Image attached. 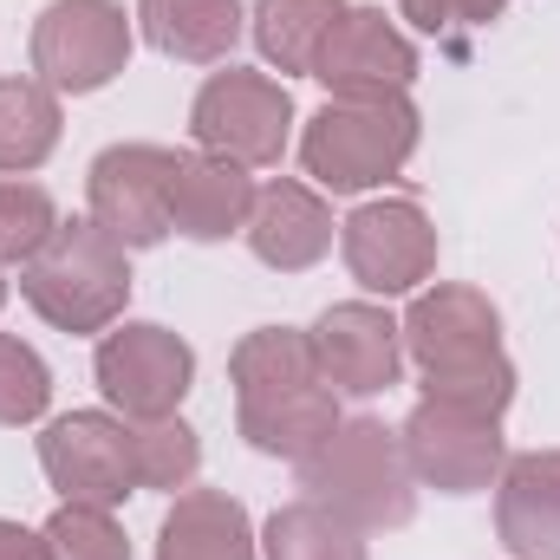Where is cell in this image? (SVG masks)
<instances>
[{"label":"cell","instance_id":"obj_28","mask_svg":"<svg viewBox=\"0 0 560 560\" xmlns=\"http://www.w3.org/2000/svg\"><path fill=\"white\" fill-rule=\"evenodd\" d=\"M0 560H52V555H46V535H33L20 522H0Z\"/></svg>","mask_w":560,"mask_h":560},{"label":"cell","instance_id":"obj_3","mask_svg":"<svg viewBox=\"0 0 560 560\" xmlns=\"http://www.w3.org/2000/svg\"><path fill=\"white\" fill-rule=\"evenodd\" d=\"M300 489L339 509L352 528H405L418 515V476L398 430L378 418H346L313 456H300Z\"/></svg>","mask_w":560,"mask_h":560},{"label":"cell","instance_id":"obj_21","mask_svg":"<svg viewBox=\"0 0 560 560\" xmlns=\"http://www.w3.org/2000/svg\"><path fill=\"white\" fill-rule=\"evenodd\" d=\"M339 20H346V0H255V46L280 72H313Z\"/></svg>","mask_w":560,"mask_h":560},{"label":"cell","instance_id":"obj_11","mask_svg":"<svg viewBox=\"0 0 560 560\" xmlns=\"http://www.w3.org/2000/svg\"><path fill=\"white\" fill-rule=\"evenodd\" d=\"M170 176H176V150H163V143H112L85 176L92 222L118 248H156L170 235Z\"/></svg>","mask_w":560,"mask_h":560},{"label":"cell","instance_id":"obj_14","mask_svg":"<svg viewBox=\"0 0 560 560\" xmlns=\"http://www.w3.org/2000/svg\"><path fill=\"white\" fill-rule=\"evenodd\" d=\"M339 248H346V268L365 293H411L436 268V229L405 196L352 209L346 229H339Z\"/></svg>","mask_w":560,"mask_h":560},{"label":"cell","instance_id":"obj_23","mask_svg":"<svg viewBox=\"0 0 560 560\" xmlns=\"http://www.w3.org/2000/svg\"><path fill=\"white\" fill-rule=\"evenodd\" d=\"M131 450H138V482L143 489H189L202 469V443L183 418H156V423H131Z\"/></svg>","mask_w":560,"mask_h":560},{"label":"cell","instance_id":"obj_7","mask_svg":"<svg viewBox=\"0 0 560 560\" xmlns=\"http://www.w3.org/2000/svg\"><path fill=\"white\" fill-rule=\"evenodd\" d=\"M189 131H196V143H202L209 156H229V163H242V170H268V163H280V150H287L293 98H287V85L268 79V72L229 66V72H215V79L196 92Z\"/></svg>","mask_w":560,"mask_h":560},{"label":"cell","instance_id":"obj_15","mask_svg":"<svg viewBox=\"0 0 560 560\" xmlns=\"http://www.w3.org/2000/svg\"><path fill=\"white\" fill-rule=\"evenodd\" d=\"M495 535L515 560H560V450H528L502 463Z\"/></svg>","mask_w":560,"mask_h":560},{"label":"cell","instance_id":"obj_4","mask_svg":"<svg viewBox=\"0 0 560 560\" xmlns=\"http://www.w3.org/2000/svg\"><path fill=\"white\" fill-rule=\"evenodd\" d=\"M125 255L131 248H118L92 215L59 222L46 235V248L20 268V293L59 332H105V326H118V313L131 300V261Z\"/></svg>","mask_w":560,"mask_h":560},{"label":"cell","instance_id":"obj_10","mask_svg":"<svg viewBox=\"0 0 560 560\" xmlns=\"http://www.w3.org/2000/svg\"><path fill=\"white\" fill-rule=\"evenodd\" d=\"M98 392L125 411L131 423L176 418V405L196 385V352L170 332V326H118L98 339Z\"/></svg>","mask_w":560,"mask_h":560},{"label":"cell","instance_id":"obj_9","mask_svg":"<svg viewBox=\"0 0 560 560\" xmlns=\"http://www.w3.org/2000/svg\"><path fill=\"white\" fill-rule=\"evenodd\" d=\"M39 469L66 502H92V509H118L125 495H138V450H131V423L105 418V411H72L52 418L39 436Z\"/></svg>","mask_w":560,"mask_h":560},{"label":"cell","instance_id":"obj_17","mask_svg":"<svg viewBox=\"0 0 560 560\" xmlns=\"http://www.w3.org/2000/svg\"><path fill=\"white\" fill-rule=\"evenodd\" d=\"M242 235H248L255 261H268L280 275H300V268L326 261V248H332V209L306 183H268V189H255V209H248Z\"/></svg>","mask_w":560,"mask_h":560},{"label":"cell","instance_id":"obj_27","mask_svg":"<svg viewBox=\"0 0 560 560\" xmlns=\"http://www.w3.org/2000/svg\"><path fill=\"white\" fill-rule=\"evenodd\" d=\"M398 7L423 33H450V26H489L509 0H398Z\"/></svg>","mask_w":560,"mask_h":560},{"label":"cell","instance_id":"obj_29","mask_svg":"<svg viewBox=\"0 0 560 560\" xmlns=\"http://www.w3.org/2000/svg\"><path fill=\"white\" fill-rule=\"evenodd\" d=\"M0 306H7V280H0Z\"/></svg>","mask_w":560,"mask_h":560},{"label":"cell","instance_id":"obj_13","mask_svg":"<svg viewBox=\"0 0 560 560\" xmlns=\"http://www.w3.org/2000/svg\"><path fill=\"white\" fill-rule=\"evenodd\" d=\"M313 359H319V378L346 398H378L398 385V365H405V332L385 306L372 300H339L313 319Z\"/></svg>","mask_w":560,"mask_h":560},{"label":"cell","instance_id":"obj_5","mask_svg":"<svg viewBox=\"0 0 560 560\" xmlns=\"http://www.w3.org/2000/svg\"><path fill=\"white\" fill-rule=\"evenodd\" d=\"M418 150V105L411 98H332L313 112L300 163L319 189L352 196L385 176H398Z\"/></svg>","mask_w":560,"mask_h":560},{"label":"cell","instance_id":"obj_22","mask_svg":"<svg viewBox=\"0 0 560 560\" xmlns=\"http://www.w3.org/2000/svg\"><path fill=\"white\" fill-rule=\"evenodd\" d=\"M261 555L268 560H365V528H352L339 509L300 495L275 509L268 535H261Z\"/></svg>","mask_w":560,"mask_h":560},{"label":"cell","instance_id":"obj_12","mask_svg":"<svg viewBox=\"0 0 560 560\" xmlns=\"http://www.w3.org/2000/svg\"><path fill=\"white\" fill-rule=\"evenodd\" d=\"M313 79L332 98H405L418 85V46L385 20V7H346L313 59Z\"/></svg>","mask_w":560,"mask_h":560},{"label":"cell","instance_id":"obj_20","mask_svg":"<svg viewBox=\"0 0 560 560\" xmlns=\"http://www.w3.org/2000/svg\"><path fill=\"white\" fill-rule=\"evenodd\" d=\"M59 150V92L39 79H0V176H26Z\"/></svg>","mask_w":560,"mask_h":560},{"label":"cell","instance_id":"obj_19","mask_svg":"<svg viewBox=\"0 0 560 560\" xmlns=\"http://www.w3.org/2000/svg\"><path fill=\"white\" fill-rule=\"evenodd\" d=\"M143 39L183 66H222L242 39V0H138Z\"/></svg>","mask_w":560,"mask_h":560},{"label":"cell","instance_id":"obj_16","mask_svg":"<svg viewBox=\"0 0 560 560\" xmlns=\"http://www.w3.org/2000/svg\"><path fill=\"white\" fill-rule=\"evenodd\" d=\"M248 209H255V183L242 163L209 156V150L176 156V176H170V229L176 235L222 242V235L248 229Z\"/></svg>","mask_w":560,"mask_h":560},{"label":"cell","instance_id":"obj_8","mask_svg":"<svg viewBox=\"0 0 560 560\" xmlns=\"http://www.w3.org/2000/svg\"><path fill=\"white\" fill-rule=\"evenodd\" d=\"M405 443V463L423 489H443V495H476L502 476V418L489 411H463V405H443V398H423L418 411L398 430Z\"/></svg>","mask_w":560,"mask_h":560},{"label":"cell","instance_id":"obj_18","mask_svg":"<svg viewBox=\"0 0 560 560\" xmlns=\"http://www.w3.org/2000/svg\"><path fill=\"white\" fill-rule=\"evenodd\" d=\"M156 560H261L255 522L222 489H189L156 528Z\"/></svg>","mask_w":560,"mask_h":560},{"label":"cell","instance_id":"obj_24","mask_svg":"<svg viewBox=\"0 0 560 560\" xmlns=\"http://www.w3.org/2000/svg\"><path fill=\"white\" fill-rule=\"evenodd\" d=\"M52 229H59L52 196H46L39 183H26V176H0V268H7V261L26 268V261L46 248Z\"/></svg>","mask_w":560,"mask_h":560},{"label":"cell","instance_id":"obj_6","mask_svg":"<svg viewBox=\"0 0 560 560\" xmlns=\"http://www.w3.org/2000/svg\"><path fill=\"white\" fill-rule=\"evenodd\" d=\"M131 66V13L118 0H52L33 20V72L52 92H105Z\"/></svg>","mask_w":560,"mask_h":560},{"label":"cell","instance_id":"obj_2","mask_svg":"<svg viewBox=\"0 0 560 560\" xmlns=\"http://www.w3.org/2000/svg\"><path fill=\"white\" fill-rule=\"evenodd\" d=\"M405 352L423 372V398L502 418L515 398V365L502 352V313L476 287H430L405 313Z\"/></svg>","mask_w":560,"mask_h":560},{"label":"cell","instance_id":"obj_25","mask_svg":"<svg viewBox=\"0 0 560 560\" xmlns=\"http://www.w3.org/2000/svg\"><path fill=\"white\" fill-rule=\"evenodd\" d=\"M39 535L52 560H131V541L112 522V509H92V502H66Z\"/></svg>","mask_w":560,"mask_h":560},{"label":"cell","instance_id":"obj_26","mask_svg":"<svg viewBox=\"0 0 560 560\" xmlns=\"http://www.w3.org/2000/svg\"><path fill=\"white\" fill-rule=\"evenodd\" d=\"M52 405V372L26 339L0 332V423H33Z\"/></svg>","mask_w":560,"mask_h":560},{"label":"cell","instance_id":"obj_1","mask_svg":"<svg viewBox=\"0 0 560 560\" xmlns=\"http://www.w3.org/2000/svg\"><path fill=\"white\" fill-rule=\"evenodd\" d=\"M229 378H235V418L242 436L261 450V456H313L332 430H339V392L319 378V359H313V339L293 332V326H255L235 359H229Z\"/></svg>","mask_w":560,"mask_h":560}]
</instances>
